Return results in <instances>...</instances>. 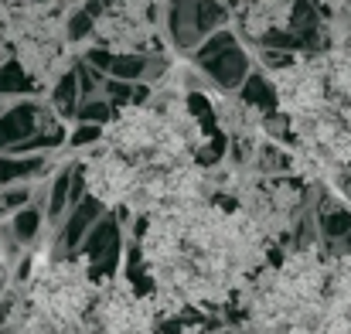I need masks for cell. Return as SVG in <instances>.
I'll return each mask as SVG.
<instances>
[{
  "label": "cell",
  "mask_w": 351,
  "mask_h": 334,
  "mask_svg": "<svg viewBox=\"0 0 351 334\" xmlns=\"http://www.w3.org/2000/svg\"><path fill=\"white\" fill-rule=\"evenodd\" d=\"M75 7L79 0H31L7 24H0L3 48L41 89H55L79 58V45L72 38Z\"/></svg>",
  "instance_id": "obj_1"
},
{
  "label": "cell",
  "mask_w": 351,
  "mask_h": 334,
  "mask_svg": "<svg viewBox=\"0 0 351 334\" xmlns=\"http://www.w3.org/2000/svg\"><path fill=\"white\" fill-rule=\"evenodd\" d=\"M321 21V41L351 38V0H314Z\"/></svg>",
  "instance_id": "obj_7"
},
{
  "label": "cell",
  "mask_w": 351,
  "mask_h": 334,
  "mask_svg": "<svg viewBox=\"0 0 351 334\" xmlns=\"http://www.w3.org/2000/svg\"><path fill=\"white\" fill-rule=\"evenodd\" d=\"M72 164H75V178L86 188V198L99 202L103 208H123V212L130 208L136 181H140V167L117 154L110 143H103L99 133L93 143L75 147Z\"/></svg>",
  "instance_id": "obj_5"
},
{
  "label": "cell",
  "mask_w": 351,
  "mask_h": 334,
  "mask_svg": "<svg viewBox=\"0 0 351 334\" xmlns=\"http://www.w3.org/2000/svg\"><path fill=\"white\" fill-rule=\"evenodd\" d=\"M27 3H31V0H0V24H7V21H10L21 7H27Z\"/></svg>",
  "instance_id": "obj_8"
},
{
  "label": "cell",
  "mask_w": 351,
  "mask_h": 334,
  "mask_svg": "<svg viewBox=\"0 0 351 334\" xmlns=\"http://www.w3.org/2000/svg\"><path fill=\"white\" fill-rule=\"evenodd\" d=\"M167 7L154 0H103L96 14H89L86 41L96 48H106L110 55L136 58L167 51Z\"/></svg>",
  "instance_id": "obj_3"
},
{
  "label": "cell",
  "mask_w": 351,
  "mask_h": 334,
  "mask_svg": "<svg viewBox=\"0 0 351 334\" xmlns=\"http://www.w3.org/2000/svg\"><path fill=\"white\" fill-rule=\"evenodd\" d=\"M232 14L235 34L245 45H280V38L293 27L300 0H226Z\"/></svg>",
  "instance_id": "obj_6"
},
{
  "label": "cell",
  "mask_w": 351,
  "mask_h": 334,
  "mask_svg": "<svg viewBox=\"0 0 351 334\" xmlns=\"http://www.w3.org/2000/svg\"><path fill=\"white\" fill-rule=\"evenodd\" d=\"M266 86L273 96V110L283 116V123L314 116V112L331 106L328 69H324L321 48L293 51V55L280 58L273 69H266Z\"/></svg>",
  "instance_id": "obj_4"
},
{
  "label": "cell",
  "mask_w": 351,
  "mask_h": 334,
  "mask_svg": "<svg viewBox=\"0 0 351 334\" xmlns=\"http://www.w3.org/2000/svg\"><path fill=\"white\" fill-rule=\"evenodd\" d=\"M7 58H10V51H7V48H3V41H0V62H7Z\"/></svg>",
  "instance_id": "obj_9"
},
{
  "label": "cell",
  "mask_w": 351,
  "mask_h": 334,
  "mask_svg": "<svg viewBox=\"0 0 351 334\" xmlns=\"http://www.w3.org/2000/svg\"><path fill=\"white\" fill-rule=\"evenodd\" d=\"M99 140L136 167H184L202 164L198 143L181 133L150 96L126 99L99 126Z\"/></svg>",
  "instance_id": "obj_2"
}]
</instances>
